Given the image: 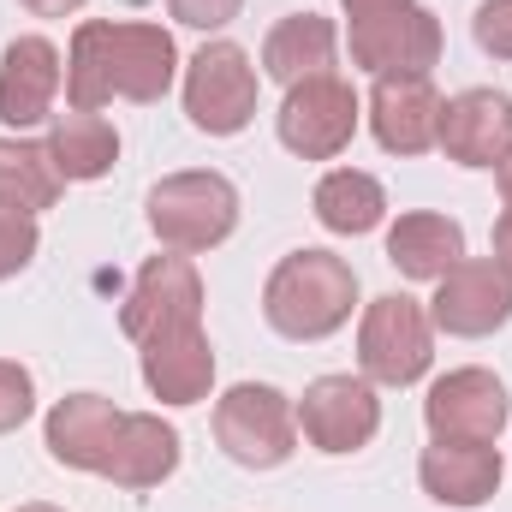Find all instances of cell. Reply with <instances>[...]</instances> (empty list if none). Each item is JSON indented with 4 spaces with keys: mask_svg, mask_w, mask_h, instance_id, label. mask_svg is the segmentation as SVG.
<instances>
[{
    "mask_svg": "<svg viewBox=\"0 0 512 512\" xmlns=\"http://www.w3.org/2000/svg\"><path fill=\"white\" fill-rule=\"evenodd\" d=\"M179 78L173 30L149 18H84L66 48V108L102 114L108 102H161Z\"/></svg>",
    "mask_w": 512,
    "mask_h": 512,
    "instance_id": "cell-1",
    "label": "cell"
},
{
    "mask_svg": "<svg viewBox=\"0 0 512 512\" xmlns=\"http://www.w3.org/2000/svg\"><path fill=\"white\" fill-rule=\"evenodd\" d=\"M352 310H358V268L334 251H316V245L286 251L262 286V322L298 346L340 334L352 322Z\"/></svg>",
    "mask_w": 512,
    "mask_h": 512,
    "instance_id": "cell-2",
    "label": "cell"
},
{
    "mask_svg": "<svg viewBox=\"0 0 512 512\" xmlns=\"http://www.w3.org/2000/svg\"><path fill=\"white\" fill-rule=\"evenodd\" d=\"M143 209H149V233L161 239V251L203 256L239 233V209L245 203H239V185L227 173L185 167V173L155 179L149 197H143Z\"/></svg>",
    "mask_w": 512,
    "mask_h": 512,
    "instance_id": "cell-3",
    "label": "cell"
},
{
    "mask_svg": "<svg viewBox=\"0 0 512 512\" xmlns=\"http://www.w3.org/2000/svg\"><path fill=\"white\" fill-rule=\"evenodd\" d=\"M215 441L245 471H280L298 453V405L274 382H239L215 399Z\"/></svg>",
    "mask_w": 512,
    "mask_h": 512,
    "instance_id": "cell-4",
    "label": "cell"
},
{
    "mask_svg": "<svg viewBox=\"0 0 512 512\" xmlns=\"http://www.w3.org/2000/svg\"><path fill=\"white\" fill-rule=\"evenodd\" d=\"M435 364V322L417 298L405 292H382L364 304L358 322V376L376 387H411L429 376Z\"/></svg>",
    "mask_w": 512,
    "mask_h": 512,
    "instance_id": "cell-5",
    "label": "cell"
},
{
    "mask_svg": "<svg viewBox=\"0 0 512 512\" xmlns=\"http://www.w3.org/2000/svg\"><path fill=\"white\" fill-rule=\"evenodd\" d=\"M256 96H262V72L256 60L215 36L185 60V120L209 137H239L256 120Z\"/></svg>",
    "mask_w": 512,
    "mask_h": 512,
    "instance_id": "cell-6",
    "label": "cell"
},
{
    "mask_svg": "<svg viewBox=\"0 0 512 512\" xmlns=\"http://www.w3.org/2000/svg\"><path fill=\"white\" fill-rule=\"evenodd\" d=\"M292 405H298V435L328 459L364 453L382 435V393L370 376H352V370L316 376L304 387V399H292Z\"/></svg>",
    "mask_w": 512,
    "mask_h": 512,
    "instance_id": "cell-7",
    "label": "cell"
},
{
    "mask_svg": "<svg viewBox=\"0 0 512 512\" xmlns=\"http://www.w3.org/2000/svg\"><path fill=\"white\" fill-rule=\"evenodd\" d=\"M358 120H364L358 90L340 72H322V78H304V84L286 90V102L274 114V131L298 161H334L358 137Z\"/></svg>",
    "mask_w": 512,
    "mask_h": 512,
    "instance_id": "cell-8",
    "label": "cell"
},
{
    "mask_svg": "<svg viewBox=\"0 0 512 512\" xmlns=\"http://www.w3.org/2000/svg\"><path fill=\"white\" fill-rule=\"evenodd\" d=\"M173 328H203V274L191 256L161 251L131 280L126 304H120V334L131 346H143V340L173 334Z\"/></svg>",
    "mask_w": 512,
    "mask_h": 512,
    "instance_id": "cell-9",
    "label": "cell"
},
{
    "mask_svg": "<svg viewBox=\"0 0 512 512\" xmlns=\"http://www.w3.org/2000/svg\"><path fill=\"white\" fill-rule=\"evenodd\" d=\"M423 423L435 441H483V447H501L512 423V399L507 382L483 364H465V370H447L435 376L423 393Z\"/></svg>",
    "mask_w": 512,
    "mask_h": 512,
    "instance_id": "cell-10",
    "label": "cell"
},
{
    "mask_svg": "<svg viewBox=\"0 0 512 512\" xmlns=\"http://www.w3.org/2000/svg\"><path fill=\"white\" fill-rule=\"evenodd\" d=\"M346 48H352V66L370 72V78H387V72H423L441 60L447 36H441V18L417 0L393 6V12H370V18H352L346 30Z\"/></svg>",
    "mask_w": 512,
    "mask_h": 512,
    "instance_id": "cell-11",
    "label": "cell"
},
{
    "mask_svg": "<svg viewBox=\"0 0 512 512\" xmlns=\"http://www.w3.org/2000/svg\"><path fill=\"white\" fill-rule=\"evenodd\" d=\"M429 322H435V334H453V340L501 334L512 322V274L495 256H465L459 268H447L435 280Z\"/></svg>",
    "mask_w": 512,
    "mask_h": 512,
    "instance_id": "cell-12",
    "label": "cell"
},
{
    "mask_svg": "<svg viewBox=\"0 0 512 512\" xmlns=\"http://www.w3.org/2000/svg\"><path fill=\"white\" fill-rule=\"evenodd\" d=\"M66 84V60L48 36H12L0 48V126L30 131L42 120H54V96Z\"/></svg>",
    "mask_w": 512,
    "mask_h": 512,
    "instance_id": "cell-13",
    "label": "cell"
},
{
    "mask_svg": "<svg viewBox=\"0 0 512 512\" xmlns=\"http://www.w3.org/2000/svg\"><path fill=\"white\" fill-rule=\"evenodd\" d=\"M501 477H507V459L501 447H483V441H435L423 447L417 459V483L435 507L453 512H477L501 495Z\"/></svg>",
    "mask_w": 512,
    "mask_h": 512,
    "instance_id": "cell-14",
    "label": "cell"
},
{
    "mask_svg": "<svg viewBox=\"0 0 512 512\" xmlns=\"http://www.w3.org/2000/svg\"><path fill=\"white\" fill-rule=\"evenodd\" d=\"M441 90L423 72H387L370 90V131L387 155H429L441 137Z\"/></svg>",
    "mask_w": 512,
    "mask_h": 512,
    "instance_id": "cell-15",
    "label": "cell"
},
{
    "mask_svg": "<svg viewBox=\"0 0 512 512\" xmlns=\"http://www.w3.org/2000/svg\"><path fill=\"white\" fill-rule=\"evenodd\" d=\"M120 423H126V411H120L108 393H66V399H54V411H48V423H42L48 459L66 465V471H90V477H102Z\"/></svg>",
    "mask_w": 512,
    "mask_h": 512,
    "instance_id": "cell-16",
    "label": "cell"
},
{
    "mask_svg": "<svg viewBox=\"0 0 512 512\" xmlns=\"http://www.w3.org/2000/svg\"><path fill=\"white\" fill-rule=\"evenodd\" d=\"M435 149L459 167H495L512 149V96L507 90H459L441 102V137Z\"/></svg>",
    "mask_w": 512,
    "mask_h": 512,
    "instance_id": "cell-17",
    "label": "cell"
},
{
    "mask_svg": "<svg viewBox=\"0 0 512 512\" xmlns=\"http://www.w3.org/2000/svg\"><path fill=\"white\" fill-rule=\"evenodd\" d=\"M137 370L161 405H203L215 393V346L203 328H173L137 346Z\"/></svg>",
    "mask_w": 512,
    "mask_h": 512,
    "instance_id": "cell-18",
    "label": "cell"
},
{
    "mask_svg": "<svg viewBox=\"0 0 512 512\" xmlns=\"http://www.w3.org/2000/svg\"><path fill=\"white\" fill-rule=\"evenodd\" d=\"M173 471H179V429H173L161 411H126L102 477H108L114 489L143 495V489H161Z\"/></svg>",
    "mask_w": 512,
    "mask_h": 512,
    "instance_id": "cell-19",
    "label": "cell"
},
{
    "mask_svg": "<svg viewBox=\"0 0 512 512\" xmlns=\"http://www.w3.org/2000/svg\"><path fill=\"white\" fill-rule=\"evenodd\" d=\"M334 54H340V30L334 18L322 12H286L274 18V30L262 36V72L274 84H304V78H322L334 72Z\"/></svg>",
    "mask_w": 512,
    "mask_h": 512,
    "instance_id": "cell-20",
    "label": "cell"
},
{
    "mask_svg": "<svg viewBox=\"0 0 512 512\" xmlns=\"http://www.w3.org/2000/svg\"><path fill=\"white\" fill-rule=\"evenodd\" d=\"M387 262L405 274V280H441L447 268L465 262V227L453 215H435V209H411L387 227Z\"/></svg>",
    "mask_w": 512,
    "mask_h": 512,
    "instance_id": "cell-21",
    "label": "cell"
},
{
    "mask_svg": "<svg viewBox=\"0 0 512 512\" xmlns=\"http://www.w3.org/2000/svg\"><path fill=\"white\" fill-rule=\"evenodd\" d=\"M48 155H54V167H60L66 185H90V179H108V173H114V161H120V131H114V120H102V114L66 108V114H54V126H48Z\"/></svg>",
    "mask_w": 512,
    "mask_h": 512,
    "instance_id": "cell-22",
    "label": "cell"
},
{
    "mask_svg": "<svg viewBox=\"0 0 512 512\" xmlns=\"http://www.w3.org/2000/svg\"><path fill=\"white\" fill-rule=\"evenodd\" d=\"M310 209H316V221H322L328 233L364 239V233H376L387 221V191H382V179L364 173V167H334V173L316 179Z\"/></svg>",
    "mask_w": 512,
    "mask_h": 512,
    "instance_id": "cell-23",
    "label": "cell"
},
{
    "mask_svg": "<svg viewBox=\"0 0 512 512\" xmlns=\"http://www.w3.org/2000/svg\"><path fill=\"white\" fill-rule=\"evenodd\" d=\"M66 191L48 143H30V137H0V203L6 209H24V215H42L54 209Z\"/></svg>",
    "mask_w": 512,
    "mask_h": 512,
    "instance_id": "cell-24",
    "label": "cell"
},
{
    "mask_svg": "<svg viewBox=\"0 0 512 512\" xmlns=\"http://www.w3.org/2000/svg\"><path fill=\"white\" fill-rule=\"evenodd\" d=\"M36 251H42V227H36V215L0 203V280L24 274V268L36 262Z\"/></svg>",
    "mask_w": 512,
    "mask_h": 512,
    "instance_id": "cell-25",
    "label": "cell"
},
{
    "mask_svg": "<svg viewBox=\"0 0 512 512\" xmlns=\"http://www.w3.org/2000/svg\"><path fill=\"white\" fill-rule=\"evenodd\" d=\"M30 411H36V376L18 358H0V435L24 429Z\"/></svg>",
    "mask_w": 512,
    "mask_h": 512,
    "instance_id": "cell-26",
    "label": "cell"
},
{
    "mask_svg": "<svg viewBox=\"0 0 512 512\" xmlns=\"http://www.w3.org/2000/svg\"><path fill=\"white\" fill-rule=\"evenodd\" d=\"M471 36L489 60H512V0H483L471 12Z\"/></svg>",
    "mask_w": 512,
    "mask_h": 512,
    "instance_id": "cell-27",
    "label": "cell"
},
{
    "mask_svg": "<svg viewBox=\"0 0 512 512\" xmlns=\"http://www.w3.org/2000/svg\"><path fill=\"white\" fill-rule=\"evenodd\" d=\"M167 12H173L185 30H203V36H215V30H227V24L245 12V0H167Z\"/></svg>",
    "mask_w": 512,
    "mask_h": 512,
    "instance_id": "cell-28",
    "label": "cell"
},
{
    "mask_svg": "<svg viewBox=\"0 0 512 512\" xmlns=\"http://www.w3.org/2000/svg\"><path fill=\"white\" fill-rule=\"evenodd\" d=\"M24 12H36V18H72V12H84L90 0H18Z\"/></svg>",
    "mask_w": 512,
    "mask_h": 512,
    "instance_id": "cell-29",
    "label": "cell"
},
{
    "mask_svg": "<svg viewBox=\"0 0 512 512\" xmlns=\"http://www.w3.org/2000/svg\"><path fill=\"white\" fill-rule=\"evenodd\" d=\"M489 256H495V262H501V268L512 274V209L501 215V221H495V239H489Z\"/></svg>",
    "mask_w": 512,
    "mask_h": 512,
    "instance_id": "cell-30",
    "label": "cell"
},
{
    "mask_svg": "<svg viewBox=\"0 0 512 512\" xmlns=\"http://www.w3.org/2000/svg\"><path fill=\"white\" fill-rule=\"evenodd\" d=\"M340 6H346V18H370V12H393L405 0H340Z\"/></svg>",
    "mask_w": 512,
    "mask_h": 512,
    "instance_id": "cell-31",
    "label": "cell"
},
{
    "mask_svg": "<svg viewBox=\"0 0 512 512\" xmlns=\"http://www.w3.org/2000/svg\"><path fill=\"white\" fill-rule=\"evenodd\" d=\"M495 185H501V203L512 209V149L501 155V161H495Z\"/></svg>",
    "mask_w": 512,
    "mask_h": 512,
    "instance_id": "cell-32",
    "label": "cell"
},
{
    "mask_svg": "<svg viewBox=\"0 0 512 512\" xmlns=\"http://www.w3.org/2000/svg\"><path fill=\"white\" fill-rule=\"evenodd\" d=\"M18 512H60V507H48V501H30V507H18Z\"/></svg>",
    "mask_w": 512,
    "mask_h": 512,
    "instance_id": "cell-33",
    "label": "cell"
}]
</instances>
